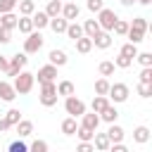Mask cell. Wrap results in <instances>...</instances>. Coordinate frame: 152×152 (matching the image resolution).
<instances>
[{"instance_id": "cell-42", "label": "cell", "mask_w": 152, "mask_h": 152, "mask_svg": "<svg viewBox=\"0 0 152 152\" xmlns=\"http://www.w3.org/2000/svg\"><path fill=\"white\" fill-rule=\"evenodd\" d=\"M135 59H138L142 66H152V52H138Z\"/></svg>"}, {"instance_id": "cell-48", "label": "cell", "mask_w": 152, "mask_h": 152, "mask_svg": "<svg viewBox=\"0 0 152 152\" xmlns=\"http://www.w3.org/2000/svg\"><path fill=\"white\" fill-rule=\"evenodd\" d=\"M76 152H95V147H93V142H81L76 147Z\"/></svg>"}, {"instance_id": "cell-9", "label": "cell", "mask_w": 152, "mask_h": 152, "mask_svg": "<svg viewBox=\"0 0 152 152\" xmlns=\"http://www.w3.org/2000/svg\"><path fill=\"white\" fill-rule=\"evenodd\" d=\"M78 14H81V7H78L76 2H66V5H62V14H59V17H64L66 21H76Z\"/></svg>"}, {"instance_id": "cell-46", "label": "cell", "mask_w": 152, "mask_h": 152, "mask_svg": "<svg viewBox=\"0 0 152 152\" xmlns=\"http://www.w3.org/2000/svg\"><path fill=\"white\" fill-rule=\"evenodd\" d=\"M10 40H12V31H10V28H5V26H0V43H2V45H7Z\"/></svg>"}, {"instance_id": "cell-2", "label": "cell", "mask_w": 152, "mask_h": 152, "mask_svg": "<svg viewBox=\"0 0 152 152\" xmlns=\"http://www.w3.org/2000/svg\"><path fill=\"white\" fill-rule=\"evenodd\" d=\"M57 86L55 83H40V95H38V100H40V104L43 107H55L57 104Z\"/></svg>"}, {"instance_id": "cell-15", "label": "cell", "mask_w": 152, "mask_h": 152, "mask_svg": "<svg viewBox=\"0 0 152 152\" xmlns=\"http://www.w3.org/2000/svg\"><path fill=\"white\" fill-rule=\"evenodd\" d=\"M14 97H17V93H14L12 83L10 81H0V100L2 102H12Z\"/></svg>"}, {"instance_id": "cell-8", "label": "cell", "mask_w": 152, "mask_h": 152, "mask_svg": "<svg viewBox=\"0 0 152 152\" xmlns=\"http://www.w3.org/2000/svg\"><path fill=\"white\" fill-rule=\"evenodd\" d=\"M33 76H38V83H55V78H57V66H55V64H45V66H40L38 74H33Z\"/></svg>"}, {"instance_id": "cell-12", "label": "cell", "mask_w": 152, "mask_h": 152, "mask_svg": "<svg viewBox=\"0 0 152 152\" xmlns=\"http://www.w3.org/2000/svg\"><path fill=\"white\" fill-rule=\"evenodd\" d=\"M107 138H109V142H124L126 131H124L121 126H116V124H109V128H107Z\"/></svg>"}, {"instance_id": "cell-11", "label": "cell", "mask_w": 152, "mask_h": 152, "mask_svg": "<svg viewBox=\"0 0 152 152\" xmlns=\"http://www.w3.org/2000/svg\"><path fill=\"white\" fill-rule=\"evenodd\" d=\"M112 45V33L109 31H100L95 38H93V48H100V50H107Z\"/></svg>"}, {"instance_id": "cell-22", "label": "cell", "mask_w": 152, "mask_h": 152, "mask_svg": "<svg viewBox=\"0 0 152 152\" xmlns=\"http://www.w3.org/2000/svg\"><path fill=\"white\" fill-rule=\"evenodd\" d=\"M17 7H19V14H21V17H31V14L36 12V2H33V0H19Z\"/></svg>"}, {"instance_id": "cell-1", "label": "cell", "mask_w": 152, "mask_h": 152, "mask_svg": "<svg viewBox=\"0 0 152 152\" xmlns=\"http://www.w3.org/2000/svg\"><path fill=\"white\" fill-rule=\"evenodd\" d=\"M33 83H36V76H33L31 71H24V69H21V71L14 76L12 88H14V93H17V95H26V93H31Z\"/></svg>"}, {"instance_id": "cell-29", "label": "cell", "mask_w": 152, "mask_h": 152, "mask_svg": "<svg viewBox=\"0 0 152 152\" xmlns=\"http://www.w3.org/2000/svg\"><path fill=\"white\" fill-rule=\"evenodd\" d=\"M66 24H69V21H66L64 17H55V19H50L48 26H50L55 33H64V31H66Z\"/></svg>"}, {"instance_id": "cell-50", "label": "cell", "mask_w": 152, "mask_h": 152, "mask_svg": "<svg viewBox=\"0 0 152 152\" xmlns=\"http://www.w3.org/2000/svg\"><path fill=\"white\" fill-rule=\"evenodd\" d=\"M10 128H12V126H10V124L5 121V116H2V119H0V133H2V131H10Z\"/></svg>"}, {"instance_id": "cell-36", "label": "cell", "mask_w": 152, "mask_h": 152, "mask_svg": "<svg viewBox=\"0 0 152 152\" xmlns=\"http://www.w3.org/2000/svg\"><path fill=\"white\" fill-rule=\"evenodd\" d=\"M5 121H7L10 126H17V124L21 121V112H19V109H10V112L5 114Z\"/></svg>"}, {"instance_id": "cell-44", "label": "cell", "mask_w": 152, "mask_h": 152, "mask_svg": "<svg viewBox=\"0 0 152 152\" xmlns=\"http://www.w3.org/2000/svg\"><path fill=\"white\" fill-rule=\"evenodd\" d=\"M86 7H88L90 12H95V14H97V12L104 7V0H88V2H86Z\"/></svg>"}, {"instance_id": "cell-13", "label": "cell", "mask_w": 152, "mask_h": 152, "mask_svg": "<svg viewBox=\"0 0 152 152\" xmlns=\"http://www.w3.org/2000/svg\"><path fill=\"white\" fill-rule=\"evenodd\" d=\"M48 59H50V64H55V66H64L66 62H69V57H66V52L64 50H50V55H48Z\"/></svg>"}, {"instance_id": "cell-45", "label": "cell", "mask_w": 152, "mask_h": 152, "mask_svg": "<svg viewBox=\"0 0 152 152\" xmlns=\"http://www.w3.org/2000/svg\"><path fill=\"white\" fill-rule=\"evenodd\" d=\"M138 95H140V97H150V95H152V86H147V83H138Z\"/></svg>"}, {"instance_id": "cell-49", "label": "cell", "mask_w": 152, "mask_h": 152, "mask_svg": "<svg viewBox=\"0 0 152 152\" xmlns=\"http://www.w3.org/2000/svg\"><path fill=\"white\" fill-rule=\"evenodd\" d=\"M7 66H10V59L5 55H0V71H7Z\"/></svg>"}, {"instance_id": "cell-32", "label": "cell", "mask_w": 152, "mask_h": 152, "mask_svg": "<svg viewBox=\"0 0 152 152\" xmlns=\"http://www.w3.org/2000/svg\"><path fill=\"white\" fill-rule=\"evenodd\" d=\"M74 135H78V140H81V142H93V135H95V131H90V128H83V126H78Z\"/></svg>"}, {"instance_id": "cell-20", "label": "cell", "mask_w": 152, "mask_h": 152, "mask_svg": "<svg viewBox=\"0 0 152 152\" xmlns=\"http://www.w3.org/2000/svg\"><path fill=\"white\" fill-rule=\"evenodd\" d=\"M31 133H33V121L21 119V121L17 124V135H19V138H28Z\"/></svg>"}, {"instance_id": "cell-37", "label": "cell", "mask_w": 152, "mask_h": 152, "mask_svg": "<svg viewBox=\"0 0 152 152\" xmlns=\"http://www.w3.org/2000/svg\"><path fill=\"white\" fill-rule=\"evenodd\" d=\"M7 152H28V145L19 138V140H14V142H10V147H7Z\"/></svg>"}, {"instance_id": "cell-51", "label": "cell", "mask_w": 152, "mask_h": 152, "mask_svg": "<svg viewBox=\"0 0 152 152\" xmlns=\"http://www.w3.org/2000/svg\"><path fill=\"white\" fill-rule=\"evenodd\" d=\"M135 2H138V0H121V5H124V7H131V5H135Z\"/></svg>"}, {"instance_id": "cell-52", "label": "cell", "mask_w": 152, "mask_h": 152, "mask_svg": "<svg viewBox=\"0 0 152 152\" xmlns=\"http://www.w3.org/2000/svg\"><path fill=\"white\" fill-rule=\"evenodd\" d=\"M138 2H140V5H145V7H147V5H152V0H138Z\"/></svg>"}, {"instance_id": "cell-27", "label": "cell", "mask_w": 152, "mask_h": 152, "mask_svg": "<svg viewBox=\"0 0 152 152\" xmlns=\"http://www.w3.org/2000/svg\"><path fill=\"white\" fill-rule=\"evenodd\" d=\"M59 128H62V133H64V135H74V133H76V128H78V124H76V119H74V116H66V119L62 121V126H59Z\"/></svg>"}, {"instance_id": "cell-17", "label": "cell", "mask_w": 152, "mask_h": 152, "mask_svg": "<svg viewBox=\"0 0 152 152\" xmlns=\"http://www.w3.org/2000/svg\"><path fill=\"white\" fill-rule=\"evenodd\" d=\"M81 126H83V128H90V131H97V126H100V116H97L95 112H93V114L86 112V114L81 116Z\"/></svg>"}, {"instance_id": "cell-38", "label": "cell", "mask_w": 152, "mask_h": 152, "mask_svg": "<svg viewBox=\"0 0 152 152\" xmlns=\"http://www.w3.org/2000/svg\"><path fill=\"white\" fill-rule=\"evenodd\" d=\"M17 2H19V0H0V14L14 12V10H17Z\"/></svg>"}, {"instance_id": "cell-7", "label": "cell", "mask_w": 152, "mask_h": 152, "mask_svg": "<svg viewBox=\"0 0 152 152\" xmlns=\"http://www.w3.org/2000/svg\"><path fill=\"white\" fill-rule=\"evenodd\" d=\"M26 62H28L26 52H17V55H12V59H10V66H7V71H5V74L14 78V76H17V74H19V71L26 66Z\"/></svg>"}, {"instance_id": "cell-21", "label": "cell", "mask_w": 152, "mask_h": 152, "mask_svg": "<svg viewBox=\"0 0 152 152\" xmlns=\"http://www.w3.org/2000/svg\"><path fill=\"white\" fill-rule=\"evenodd\" d=\"M17 19H19V17H17L14 12H5V14H0V26L14 31V28H17Z\"/></svg>"}, {"instance_id": "cell-26", "label": "cell", "mask_w": 152, "mask_h": 152, "mask_svg": "<svg viewBox=\"0 0 152 152\" xmlns=\"http://www.w3.org/2000/svg\"><path fill=\"white\" fill-rule=\"evenodd\" d=\"M74 43H76V52H81V55H88V52L93 50V40L86 38V36H81V38L74 40Z\"/></svg>"}, {"instance_id": "cell-39", "label": "cell", "mask_w": 152, "mask_h": 152, "mask_svg": "<svg viewBox=\"0 0 152 152\" xmlns=\"http://www.w3.org/2000/svg\"><path fill=\"white\" fill-rule=\"evenodd\" d=\"M116 36H126V31H128V21H124V19H116V24H114V28H112Z\"/></svg>"}, {"instance_id": "cell-35", "label": "cell", "mask_w": 152, "mask_h": 152, "mask_svg": "<svg viewBox=\"0 0 152 152\" xmlns=\"http://www.w3.org/2000/svg\"><path fill=\"white\" fill-rule=\"evenodd\" d=\"M107 93H109V81L102 76L95 81V95H107Z\"/></svg>"}, {"instance_id": "cell-24", "label": "cell", "mask_w": 152, "mask_h": 152, "mask_svg": "<svg viewBox=\"0 0 152 152\" xmlns=\"http://www.w3.org/2000/svg\"><path fill=\"white\" fill-rule=\"evenodd\" d=\"M17 28H19V33L28 36V33L33 31V21H31V17H19V19H17Z\"/></svg>"}, {"instance_id": "cell-6", "label": "cell", "mask_w": 152, "mask_h": 152, "mask_svg": "<svg viewBox=\"0 0 152 152\" xmlns=\"http://www.w3.org/2000/svg\"><path fill=\"white\" fill-rule=\"evenodd\" d=\"M40 48H43V36H40V31L33 28V31L26 36V40H24V52H26V55H36Z\"/></svg>"}, {"instance_id": "cell-41", "label": "cell", "mask_w": 152, "mask_h": 152, "mask_svg": "<svg viewBox=\"0 0 152 152\" xmlns=\"http://www.w3.org/2000/svg\"><path fill=\"white\" fill-rule=\"evenodd\" d=\"M28 152H48V142L45 140H33L28 145Z\"/></svg>"}, {"instance_id": "cell-40", "label": "cell", "mask_w": 152, "mask_h": 152, "mask_svg": "<svg viewBox=\"0 0 152 152\" xmlns=\"http://www.w3.org/2000/svg\"><path fill=\"white\" fill-rule=\"evenodd\" d=\"M131 64H133V59H131V57H124V55H119V57L114 59V66H116V69H128Z\"/></svg>"}, {"instance_id": "cell-23", "label": "cell", "mask_w": 152, "mask_h": 152, "mask_svg": "<svg viewBox=\"0 0 152 152\" xmlns=\"http://www.w3.org/2000/svg\"><path fill=\"white\" fill-rule=\"evenodd\" d=\"M50 19H55V17H59L62 14V2H57V0H48V7L43 10Z\"/></svg>"}, {"instance_id": "cell-53", "label": "cell", "mask_w": 152, "mask_h": 152, "mask_svg": "<svg viewBox=\"0 0 152 152\" xmlns=\"http://www.w3.org/2000/svg\"><path fill=\"white\" fill-rule=\"evenodd\" d=\"M57 2H62V0H57Z\"/></svg>"}, {"instance_id": "cell-43", "label": "cell", "mask_w": 152, "mask_h": 152, "mask_svg": "<svg viewBox=\"0 0 152 152\" xmlns=\"http://www.w3.org/2000/svg\"><path fill=\"white\" fill-rule=\"evenodd\" d=\"M140 83L152 86V66H142V71H140Z\"/></svg>"}, {"instance_id": "cell-30", "label": "cell", "mask_w": 152, "mask_h": 152, "mask_svg": "<svg viewBox=\"0 0 152 152\" xmlns=\"http://www.w3.org/2000/svg\"><path fill=\"white\" fill-rule=\"evenodd\" d=\"M107 104H109L107 95H95V97H93V102H90V107H93V112H95V114H100Z\"/></svg>"}, {"instance_id": "cell-14", "label": "cell", "mask_w": 152, "mask_h": 152, "mask_svg": "<svg viewBox=\"0 0 152 152\" xmlns=\"http://www.w3.org/2000/svg\"><path fill=\"white\" fill-rule=\"evenodd\" d=\"M109 145H112V142H109L107 133H97V131H95V135H93V147H95V150H100V152H107V150H109Z\"/></svg>"}, {"instance_id": "cell-34", "label": "cell", "mask_w": 152, "mask_h": 152, "mask_svg": "<svg viewBox=\"0 0 152 152\" xmlns=\"http://www.w3.org/2000/svg\"><path fill=\"white\" fill-rule=\"evenodd\" d=\"M119 55H124V57H131V59H135V55H138V45H133V43H126V45H121Z\"/></svg>"}, {"instance_id": "cell-5", "label": "cell", "mask_w": 152, "mask_h": 152, "mask_svg": "<svg viewBox=\"0 0 152 152\" xmlns=\"http://www.w3.org/2000/svg\"><path fill=\"white\" fill-rule=\"evenodd\" d=\"M109 100L114 102V104H121V102H126L128 100V95H131V90H128V86L126 83H109Z\"/></svg>"}, {"instance_id": "cell-33", "label": "cell", "mask_w": 152, "mask_h": 152, "mask_svg": "<svg viewBox=\"0 0 152 152\" xmlns=\"http://www.w3.org/2000/svg\"><path fill=\"white\" fill-rule=\"evenodd\" d=\"M114 69H116V66H114V62H109V59L100 62V66H97L100 76H104V78H107V76H112V74H114Z\"/></svg>"}, {"instance_id": "cell-25", "label": "cell", "mask_w": 152, "mask_h": 152, "mask_svg": "<svg viewBox=\"0 0 152 152\" xmlns=\"http://www.w3.org/2000/svg\"><path fill=\"white\" fill-rule=\"evenodd\" d=\"M128 28H133V31H138V33H147L150 24H147V19H145V17H135V19L128 24Z\"/></svg>"}, {"instance_id": "cell-19", "label": "cell", "mask_w": 152, "mask_h": 152, "mask_svg": "<svg viewBox=\"0 0 152 152\" xmlns=\"http://www.w3.org/2000/svg\"><path fill=\"white\" fill-rule=\"evenodd\" d=\"M31 21H33V28L40 31V28H45V26L50 24V17H48L45 12H33V14H31Z\"/></svg>"}, {"instance_id": "cell-16", "label": "cell", "mask_w": 152, "mask_h": 152, "mask_svg": "<svg viewBox=\"0 0 152 152\" xmlns=\"http://www.w3.org/2000/svg\"><path fill=\"white\" fill-rule=\"evenodd\" d=\"M97 116H100V121L114 124V121L119 119V112H116V107H114V104H107V107H104V109H102V112H100Z\"/></svg>"}, {"instance_id": "cell-47", "label": "cell", "mask_w": 152, "mask_h": 152, "mask_svg": "<svg viewBox=\"0 0 152 152\" xmlns=\"http://www.w3.org/2000/svg\"><path fill=\"white\" fill-rule=\"evenodd\" d=\"M107 152H128V147H126V145H124V142H112V145H109V150H107Z\"/></svg>"}, {"instance_id": "cell-18", "label": "cell", "mask_w": 152, "mask_h": 152, "mask_svg": "<svg viewBox=\"0 0 152 152\" xmlns=\"http://www.w3.org/2000/svg\"><path fill=\"white\" fill-rule=\"evenodd\" d=\"M64 33H66V38H71V40H78V38L83 36V26H81L78 21H69Z\"/></svg>"}, {"instance_id": "cell-28", "label": "cell", "mask_w": 152, "mask_h": 152, "mask_svg": "<svg viewBox=\"0 0 152 152\" xmlns=\"http://www.w3.org/2000/svg\"><path fill=\"white\" fill-rule=\"evenodd\" d=\"M133 140L140 142V145H145V142L150 140V128H147V126H138V128L133 131Z\"/></svg>"}, {"instance_id": "cell-31", "label": "cell", "mask_w": 152, "mask_h": 152, "mask_svg": "<svg viewBox=\"0 0 152 152\" xmlns=\"http://www.w3.org/2000/svg\"><path fill=\"white\" fill-rule=\"evenodd\" d=\"M57 95H62V97L74 95V83H71V81H59V83H57Z\"/></svg>"}, {"instance_id": "cell-3", "label": "cell", "mask_w": 152, "mask_h": 152, "mask_svg": "<svg viewBox=\"0 0 152 152\" xmlns=\"http://www.w3.org/2000/svg\"><path fill=\"white\" fill-rule=\"evenodd\" d=\"M64 109H66V114H69V116L81 119V116L86 114V102H83V100H78L76 95H69V97H64Z\"/></svg>"}, {"instance_id": "cell-10", "label": "cell", "mask_w": 152, "mask_h": 152, "mask_svg": "<svg viewBox=\"0 0 152 152\" xmlns=\"http://www.w3.org/2000/svg\"><path fill=\"white\" fill-rule=\"evenodd\" d=\"M81 26H83V36H86V38H90V40L102 31V28H100V24H97V19H86Z\"/></svg>"}, {"instance_id": "cell-54", "label": "cell", "mask_w": 152, "mask_h": 152, "mask_svg": "<svg viewBox=\"0 0 152 152\" xmlns=\"http://www.w3.org/2000/svg\"><path fill=\"white\" fill-rule=\"evenodd\" d=\"M74 152H76V150H74Z\"/></svg>"}, {"instance_id": "cell-4", "label": "cell", "mask_w": 152, "mask_h": 152, "mask_svg": "<svg viewBox=\"0 0 152 152\" xmlns=\"http://www.w3.org/2000/svg\"><path fill=\"white\" fill-rule=\"evenodd\" d=\"M116 12L114 10H109V7H102L100 12H97V24H100V28L102 31H109L112 33V28H114V24H116Z\"/></svg>"}]
</instances>
